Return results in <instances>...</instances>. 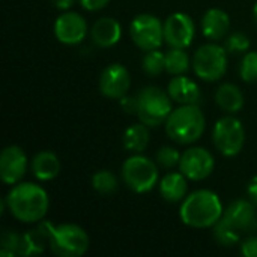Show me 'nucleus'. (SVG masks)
<instances>
[{"instance_id": "nucleus-1", "label": "nucleus", "mask_w": 257, "mask_h": 257, "mask_svg": "<svg viewBox=\"0 0 257 257\" xmlns=\"http://www.w3.org/2000/svg\"><path fill=\"white\" fill-rule=\"evenodd\" d=\"M5 203L12 217L21 223L41 221L50 206L47 191L32 182L17 184L8 193Z\"/></svg>"}, {"instance_id": "nucleus-2", "label": "nucleus", "mask_w": 257, "mask_h": 257, "mask_svg": "<svg viewBox=\"0 0 257 257\" xmlns=\"http://www.w3.org/2000/svg\"><path fill=\"white\" fill-rule=\"evenodd\" d=\"M223 205L220 197L209 190H197L184 199L179 215L181 220L194 229L214 227L223 217Z\"/></svg>"}, {"instance_id": "nucleus-3", "label": "nucleus", "mask_w": 257, "mask_h": 257, "mask_svg": "<svg viewBox=\"0 0 257 257\" xmlns=\"http://www.w3.org/2000/svg\"><path fill=\"white\" fill-rule=\"evenodd\" d=\"M205 131V116L197 104H181L166 120V133L181 145L197 142Z\"/></svg>"}, {"instance_id": "nucleus-4", "label": "nucleus", "mask_w": 257, "mask_h": 257, "mask_svg": "<svg viewBox=\"0 0 257 257\" xmlns=\"http://www.w3.org/2000/svg\"><path fill=\"white\" fill-rule=\"evenodd\" d=\"M42 229L47 233L50 248L60 257H78L89 248L87 233L77 224L53 226L51 223H42Z\"/></svg>"}, {"instance_id": "nucleus-5", "label": "nucleus", "mask_w": 257, "mask_h": 257, "mask_svg": "<svg viewBox=\"0 0 257 257\" xmlns=\"http://www.w3.org/2000/svg\"><path fill=\"white\" fill-rule=\"evenodd\" d=\"M169 92H163L155 86L145 87L137 95V116L148 126H158L167 120L172 110Z\"/></svg>"}, {"instance_id": "nucleus-6", "label": "nucleus", "mask_w": 257, "mask_h": 257, "mask_svg": "<svg viewBox=\"0 0 257 257\" xmlns=\"http://www.w3.org/2000/svg\"><path fill=\"white\" fill-rule=\"evenodd\" d=\"M122 178L130 190L148 193L158 182V169L152 160L143 155H133L123 163Z\"/></svg>"}, {"instance_id": "nucleus-7", "label": "nucleus", "mask_w": 257, "mask_h": 257, "mask_svg": "<svg viewBox=\"0 0 257 257\" xmlns=\"http://www.w3.org/2000/svg\"><path fill=\"white\" fill-rule=\"evenodd\" d=\"M193 68L197 77L205 81L220 80L227 69V50L217 44L202 45L193 57Z\"/></svg>"}, {"instance_id": "nucleus-8", "label": "nucleus", "mask_w": 257, "mask_h": 257, "mask_svg": "<svg viewBox=\"0 0 257 257\" xmlns=\"http://www.w3.org/2000/svg\"><path fill=\"white\" fill-rule=\"evenodd\" d=\"M212 139L214 145L224 157H235L244 148L245 130L241 120L232 116H226L215 123Z\"/></svg>"}, {"instance_id": "nucleus-9", "label": "nucleus", "mask_w": 257, "mask_h": 257, "mask_svg": "<svg viewBox=\"0 0 257 257\" xmlns=\"http://www.w3.org/2000/svg\"><path fill=\"white\" fill-rule=\"evenodd\" d=\"M130 32L136 45L145 51L160 48L164 41V24L151 14L137 15L131 23Z\"/></svg>"}, {"instance_id": "nucleus-10", "label": "nucleus", "mask_w": 257, "mask_h": 257, "mask_svg": "<svg viewBox=\"0 0 257 257\" xmlns=\"http://www.w3.org/2000/svg\"><path fill=\"white\" fill-rule=\"evenodd\" d=\"M196 29L193 20L184 12H175L164 21V41L172 48H187L191 45Z\"/></svg>"}, {"instance_id": "nucleus-11", "label": "nucleus", "mask_w": 257, "mask_h": 257, "mask_svg": "<svg viewBox=\"0 0 257 257\" xmlns=\"http://www.w3.org/2000/svg\"><path fill=\"white\" fill-rule=\"evenodd\" d=\"M179 166L181 172L187 176V179L203 181L212 173L215 161L209 151L203 148H191L182 154Z\"/></svg>"}, {"instance_id": "nucleus-12", "label": "nucleus", "mask_w": 257, "mask_h": 257, "mask_svg": "<svg viewBox=\"0 0 257 257\" xmlns=\"http://www.w3.org/2000/svg\"><path fill=\"white\" fill-rule=\"evenodd\" d=\"M223 218L241 235H253L257 230L256 206L250 200H235L223 212Z\"/></svg>"}, {"instance_id": "nucleus-13", "label": "nucleus", "mask_w": 257, "mask_h": 257, "mask_svg": "<svg viewBox=\"0 0 257 257\" xmlns=\"http://www.w3.org/2000/svg\"><path fill=\"white\" fill-rule=\"evenodd\" d=\"M131 86L130 72L125 66L119 63H113L107 66L99 78V89L101 93L111 99H120L126 95Z\"/></svg>"}, {"instance_id": "nucleus-14", "label": "nucleus", "mask_w": 257, "mask_h": 257, "mask_svg": "<svg viewBox=\"0 0 257 257\" xmlns=\"http://www.w3.org/2000/svg\"><path fill=\"white\" fill-rule=\"evenodd\" d=\"M27 157L24 151L18 146H8L0 155V176L8 185L18 184L26 175Z\"/></svg>"}, {"instance_id": "nucleus-15", "label": "nucleus", "mask_w": 257, "mask_h": 257, "mask_svg": "<svg viewBox=\"0 0 257 257\" xmlns=\"http://www.w3.org/2000/svg\"><path fill=\"white\" fill-rule=\"evenodd\" d=\"M87 33L86 20L77 12H66L60 15L54 23L56 38L66 45L80 44Z\"/></svg>"}, {"instance_id": "nucleus-16", "label": "nucleus", "mask_w": 257, "mask_h": 257, "mask_svg": "<svg viewBox=\"0 0 257 257\" xmlns=\"http://www.w3.org/2000/svg\"><path fill=\"white\" fill-rule=\"evenodd\" d=\"M90 35L96 45H99L102 48H108L119 42V39L122 36V27L117 20L104 17V18H99L93 24Z\"/></svg>"}, {"instance_id": "nucleus-17", "label": "nucleus", "mask_w": 257, "mask_h": 257, "mask_svg": "<svg viewBox=\"0 0 257 257\" xmlns=\"http://www.w3.org/2000/svg\"><path fill=\"white\" fill-rule=\"evenodd\" d=\"M169 95L173 101L179 104H199L200 101V89L199 86L182 75H176L169 83Z\"/></svg>"}, {"instance_id": "nucleus-18", "label": "nucleus", "mask_w": 257, "mask_h": 257, "mask_svg": "<svg viewBox=\"0 0 257 257\" xmlns=\"http://www.w3.org/2000/svg\"><path fill=\"white\" fill-rule=\"evenodd\" d=\"M230 27L229 15L221 9H209L202 20V32L208 39L218 41L226 36Z\"/></svg>"}, {"instance_id": "nucleus-19", "label": "nucleus", "mask_w": 257, "mask_h": 257, "mask_svg": "<svg viewBox=\"0 0 257 257\" xmlns=\"http://www.w3.org/2000/svg\"><path fill=\"white\" fill-rule=\"evenodd\" d=\"M32 173L39 181H51L60 173V161L53 152H39L32 160Z\"/></svg>"}, {"instance_id": "nucleus-20", "label": "nucleus", "mask_w": 257, "mask_h": 257, "mask_svg": "<svg viewBox=\"0 0 257 257\" xmlns=\"http://www.w3.org/2000/svg\"><path fill=\"white\" fill-rule=\"evenodd\" d=\"M187 176L181 173H169L160 182V193L164 200L176 203L185 199L187 194Z\"/></svg>"}, {"instance_id": "nucleus-21", "label": "nucleus", "mask_w": 257, "mask_h": 257, "mask_svg": "<svg viewBox=\"0 0 257 257\" xmlns=\"http://www.w3.org/2000/svg\"><path fill=\"white\" fill-rule=\"evenodd\" d=\"M217 104L227 113H236L244 105V95L241 89L232 83H226L218 87L215 93Z\"/></svg>"}, {"instance_id": "nucleus-22", "label": "nucleus", "mask_w": 257, "mask_h": 257, "mask_svg": "<svg viewBox=\"0 0 257 257\" xmlns=\"http://www.w3.org/2000/svg\"><path fill=\"white\" fill-rule=\"evenodd\" d=\"M148 143H149V126L145 125L143 122L131 125L123 134V146L130 152L140 154L142 151L146 149Z\"/></svg>"}, {"instance_id": "nucleus-23", "label": "nucleus", "mask_w": 257, "mask_h": 257, "mask_svg": "<svg viewBox=\"0 0 257 257\" xmlns=\"http://www.w3.org/2000/svg\"><path fill=\"white\" fill-rule=\"evenodd\" d=\"M190 68V57L181 48H172L166 54V71L172 75H182Z\"/></svg>"}, {"instance_id": "nucleus-24", "label": "nucleus", "mask_w": 257, "mask_h": 257, "mask_svg": "<svg viewBox=\"0 0 257 257\" xmlns=\"http://www.w3.org/2000/svg\"><path fill=\"white\" fill-rule=\"evenodd\" d=\"M241 233L236 232L223 217L214 224V238L223 247H233L241 241Z\"/></svg>"}, {"instance_id": "nucleus-25", "label": "nucleus", "mask_w": 257, "mask_h": 257, "mask_svg": "<svg viewBox=\"0 0 257 257\" xmlns=\"http://www.w3.org/2000/svg\"><path fill=\"white\" fill-rule=\"evenodd\" d=\"M142 68L149 75H160L166 69V54L157 50H151L142 60Z\"/></svg>"}, {"instance_id": "nucleus-26", "label": "nucleus", "mask_w": 257, "mask_h": 257, "mask_svg": "<svg viewBox=\"0 0 257 257\" xmlns=\"http://www.w3.org/2000/svg\"><path fill=\"white\" fill-rule=\"evenodd\" d=\"M92 187L101 194H111L117 190V179L111 172L101 170L92 176Z\"/></svg>"}, {"instance_id": "nucleus-27", "label": "nucleus", "mask_w": 257, "mask_h": 257, "mask_svg": "<svg viewBox=\"0 0 257 257\" xmlns=\"http://www.w3.org/2000/svg\"><path fill=\"white\" fill-rule=\"evenodd\" d=\"M241 77L247 83L257 81V51L247 53L241 63Z\"/></svg>"}, {"instance_id": "nucleus-28", "label": "nucleus", "mask_w": 257, "mask_h": 257, "mask_svg": "<svg viewBox=\"0 0 257 257\" xmlns=\"http://www.w3.org/2000/svg\"><path fill=\"white\" fill-rule=\"evenodd\" d=\"M250 48V39L245 33H232L226 41V50L230 53H245Z\"/></svg>"}, {"instance_id": "nucleus-29", "label": "nucleus", "mask_w": 257, "mask_h": 257, "mask_svg": "<svg viewBox=\"0 0 257 257\" xmlns=\"http://www.w3.org/2000/svg\"><path fill=\"white\" fill-rule=\"evenodd\" d=\"M181 154L175 149V148H169V146H164L158 151L157 154V163L166 169H172L175 167L176 164H179L181 161Z\"/></svg>"}, {"instance_id": "nucleus-30", "label": "nucleus", "mask_w": 257, "mask_h": 257, "mask_svg": "<svg viewBox=\"0 0 257 257\" xmlns=\"http://www.w3.org/2000/svg\"><path fill=\"white\" fill-rule=\"evenodd\" d=\"M241 251L245 257H257V236H248L241 247Z\"/></svg>"}, {"instance_id": "nucleus-31", "label": "nucleus", "mask_w": 257, "mask_h": 257, "mask_svg": "<svg viewBox=\"0 0 257 257\" xmlns=\"http://www.w3.org/2000/svg\"><path fill=\"white\" fill-rule=\"evenodd\" d=\"M120 107L125 113H137V96H122L120 98Z\"/></svg>"}, {"instance_id": "nucleus-32", "label": "nucleus", "mask_w": 257, "mask_h": 257, "mask_svg": "<svg viewBox=\"0 0 257 257\" xmlns=\"http://www.w3.org/2000/svg\"><path fill=\"white\" fill-rule=\"evenodd\" d=\"M110 0H80L81 6L87 11H99L107 6Z\"/></svg>"}, {"instance_id": "nucleus-33", "label": "nucleus", "mask_w": 257, "mask_h": 257, "mask_svg": "<svg viewBox=\"0 0 257 257\" xmlns=\"http://www.w3.org/2000/svg\"><path fill=\"white\" fill-rule=\"evenodd\" d=\"M247 197L248 200L257 206V176L251 178V181L248 182V187H247Z\"/></svg>"}, {"instance_id": "nucleus-34", "label": "nucleus", "mask_w": 257, "mask_h": 257, "mask_svg": "<svg viewBox=\"0 0 257 257\" xmlns=\"http://www.w3.org/2000/svg\"><path fill=\"white\" fill-rule=\"evenodd\" d=\"M50 2L54 5V8H57V9H60V11L69 9V8L72 6V3H74V0H50Z\"/></svg>"}, {"instance_id": "nucleus-35", "label": "nucleus", "mask_w": 257, "mask_h": 257, "mask_svg": "<svg viewBox=\"0 0 257 257\" xmlns=\"http://www.w3.org/2000/svg\"><path fill=\"white\" fill-rule=\"evenodd\" d=\"M253 15H254V18H256L257 21V3L254 5V9H253Z\"/></svg>"}]
</instances>
